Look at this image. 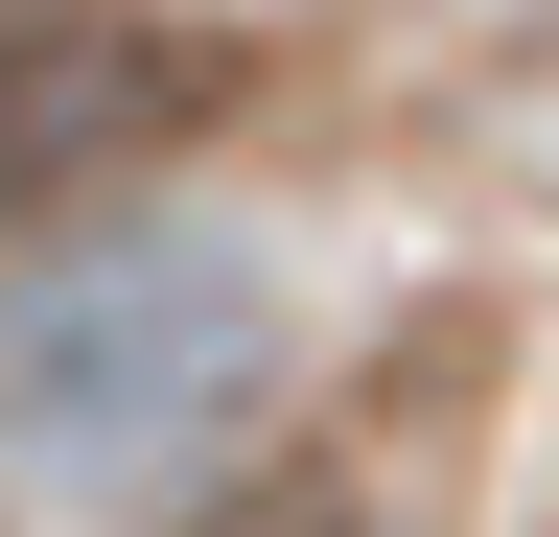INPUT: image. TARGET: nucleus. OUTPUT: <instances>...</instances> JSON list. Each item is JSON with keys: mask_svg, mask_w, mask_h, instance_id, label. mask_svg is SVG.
I'll return each mask as SVG.
<instances>
[{"mask_svg": "<svg viewBox=\"0 0 559 537\" xmlns=\"http://www.w3.org/2000/svg\"><path fill=\"white\" fill-rule=\"evenodd\" d=\"M280 397L257 234H47L0 257V467L24 491H164Z\"/></svg>", "mask_w": 559, "mask_h": 537, "instance_id": "nucleus-1", "label": "nucleus"}, {"mask_svg": "<svg viewBox=\"0 0 559 537\" xmlns=\"http://www.w3.org/2000/svg\"><path fill=\"white\" fill-rule=\"evenodd\" d=\"M210 117V47L187 24H117V0H0V257L94 234L140 164Z\"/></svg>", "mask_w": 559, "mask_h": 537, "instance_id": "nucleus-2", "label": "nucleus"}, {"mask_svg": "<svg viewBox=\"0 0 559 537\" xmlns=\"http://www.w3.org/2000/svg\"><path fill=\"white\" fill-rule=\"evenodd\" d=\"M187 537H373L349 491H234V514H187Z\"/></svg>", "mask_w": 559, "mask_h": 537, "instance_id": "nucleus-3", "label": "nucleus"}]
</instances>
